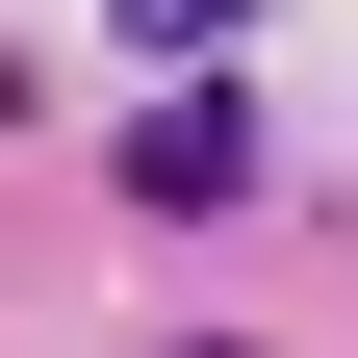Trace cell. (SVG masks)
I'll return each instance as SVG.
<instances>
[{
	"instance_id": "obj_1",
	"label": "cell",
	"mask_w": 358,
	"mask_h": 358,
	"mask_svg": "<svg viewBox=\"0 0 358 358\" xmlns=\"http://www.w3.org/2000/svg\"><path fill=\"white\" fill-rule=\"evenodd\" d=\"M128 26H179V52H205V26H231V0H128Z\"/></svg>"
}]
</instances>
